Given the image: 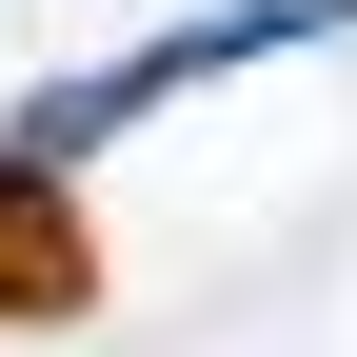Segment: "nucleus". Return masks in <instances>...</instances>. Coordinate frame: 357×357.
<instances>
[{"label":"nucleus","instance_id":"nucleus-1","mask_svg":"<svg viewBox=\"0 0 357 357\" xmlns=\"http://www.w3.org/2000/svg\"><path fill=\"white\" fill-rule=\"evenodd\" d=\"M79 298H100V238H79V199L0 178V318H79Z\"/></svg>","mask_w":357,"mask_h":357}]
</instances>
